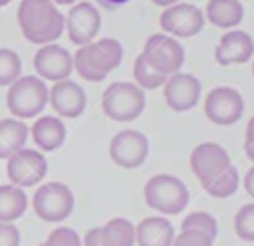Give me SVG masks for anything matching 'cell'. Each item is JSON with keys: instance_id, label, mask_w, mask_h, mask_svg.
<instances>
[{"instance_id": "6da1fadb", "label": "cell", "mask_w": 254, "mask_h": 246, "mask_svg": "<svg viewBox=\"0 0 254 246\" xmlns=\"http://www.w3.org/2000/svg\"><path fill=\"white\" fill-rule=\"evenodd\" d=\"M16 16L22 36L38 46L54 44L65 30V16L52 0H22Z\"/></svg>"}, {"instance_id": "7a4b0ae2", "label": "cell", "mask_w": 254, "mask_h": 246, "mask_svg": "<svg viewBox=\"0 0 254 246\" xmlns=\"http://www.w3.org/2000/svg\"><path fill=\"white\" fill-rule=\"evenodd\" d=\"M123 60V46L115 38L93 40L87 46L77 48L73 54V69L85 81H101L109 71H113Z\"/></svg>"}, {"instance_id": "3957f363", "label": "cell", "mask_w": 254, "mask_h": 246, "mask_svg": "<svg viewBox=\"0 0 254 246\" xmlns=\"http://www.w3.org/2000/svg\"><path fill=\"white\" fill-rule=\"evenodd\" d=\"M143 196L149 208H155L161 214H179L189 204V188L175 175H155L145 183Z\"/></svg>"}, {"instance_id": "277c9868", "label": "cell", "mask_w": 254, "mask_h": 246, "mask_svg": "<svg viewBox=\"0 0 254 246\" xmlns=\"http://www.w3.org/2000/svg\"><path fill=\"white\" fill-rule=\"evenodd\" d=\"M101 109L113 121H135L145 109V93L133 81H115L103 91Z\"/></svg>"}, {"instance_id": "5b68a950", "label": "cell", "mask_w": 254, "mask_h": 246, "mask_svg": "<svg viewBox=\"0 0 254 246\" xmlns=\"http://www.w3.org/2000/svg\"><path fill=\"white\" fill-rule=\"evenodd\" d=\"M48 103V87L36 75H20L6 93V107L16 119H30L42 113Z\"/></svg>"}, {"instance_id": "8992f818", "label": "cell", "mask_w": 254, "mask_h": 246, "mask_svg": "<svg viewBox=\"0 0 254 246\" xmlns=\"http://www.w3.org/2000/svg\"><path fill=\"white\" fill-rule=\"evenodd\" d=\"M73 192L65 183H44L34 192L32 208L36 216L44 222H64L73 212Z\"/></svg>"}, {"instance_id": "52a82bcc", "label": "cell", "mask_w": 254, "mask_h": 246, "mask_svg": "<svg viewBox=\"0 0 254 246\" xmlns=\"http://www.w3.org/2000/svg\"><path fill=\"white\" fill-rule=\"evenodd\" d=\"M141 56L155 71L167 77L173 73H179L185 63L183 46L177 42V38L167 36V34H153L151 38H147Z\"/></svg>"}, {"instance_id": "ba28073f", "label": "cell", "mask_w": 254, "mask_h": 246, "mask_svg": "<svg viewBox=\"0 0 254 246\" xmlns=\"http://www.w3.org/2000/svg\"><path fill=\"white\" fill-rule=\"evenodd\" d=\"M189 161H190V171L194 173V177L198 179L202 188H206L216 177H220L232 165L228 151L222 145L212 143V141L196 145L192 149Z\"/></svg>"}, {"instance_id": "9c48e42d", "label": "cell", "mask_w": 254, "mask_h": 246, "mask_svg": "<svg viewBox=\"0 0 254 246\" xmlns=\"http://www.w3.org/2000/svg\"><path fill=\"white\" fill-rule=\"evenodd\" d=\"M48 173L46 157L36 149H20L6 161V175L10 184L28 188L36 186Z\"/></svg>"}, {"instance_id": "30bf717a", "label": "cell", "mask_w": 254, "mask_h": 246, "mask_svg": "<svg viewBox=\"0 0 254 246\" xmlns=\"http://www.w3.org/2000/svg\"><path fill=\"white\" fill-rule=\"evenodd\" d=\"M109 157L121 169H137L149 157V141L137 129H123L109 143Z\"/></svg>"}, {"instance_id": "8fae6325", "label": "cell", "mask_w": 254, "mask_h": 246, "mask_svg": "<svg viewBox=\"0 0 254 246\" xmlns=\"http://www.w3.org/2000/svg\"><path fill=\"white\" fill-rule=\"evenodd\" d=\"M244 113V99L234 87H214L206 93L204 115L214 125H234Z\"/></svg>"}, {"instance_id": "7c38bea8", "label": "cell", "mask_w": 254, "mask_h": 246, "mask_svg": "<svg viewBox=\"0 0 254 246\" xmlns=\"http://www.w3.org/2000/svg\"><path fill=\"white\" fill-rule=\"evenodd\" d=\"M159 26L163 34H173L175 38H192L204 26V14L200 8L189 2H179L163 10L159 18Z\"/></svg>"}, {"instance_id": "4fadbf2b", "label": "cell", "mask_w": 254, "mask_h": 246, "mask_svg": "<svg viewBox=\"0 0 254 246\" xmlns=\"http://www.w3.org/2000/svg\"><path fill=\"white\" fill-rule=\"evenodd\" d=\"M101 28V14L91 2H77L65 16L67 38L75 46H87L95 40Z\"/></svg>"}, {"instance_id": "5bb4252c", "label": "cell", "mask_w": 254, "mask_h": 246, "mask_svg": "<svg viewBox=\"0 0 254 246\" xmlns=\"http://www.w3.org/2000/svg\"><path fill=\"white\" fill-rule=\"evenodd\" d=\"M200 91H202V85L198 77H194L192 73H183V71L169 75L163 85L165 103L177 113L192 109L198 103Z\"/></svg>"}, {"instance_id": "9a60e30c", "label": "cell", "mask_w": 254, "mask_h": 246, "mask_svg": "<svg viewBox=\"0 0 254 246\" xmlns=\"http://www.w3.org/2000/svg\"><path fill=\"white\" fill-rule=\"evenodd\" d=\"M34 69L40 75V79H50L54 83L64 81L73 71V58L62 46H40L38 52L34 54Z\"/></svg>"}, {"instance_id": "2e32d148", "label": "cell", "mask_w": 254, "mask_h": 246, "mask_svg": "<svg viewBox=\"0 0 254 246\" xmlns=\"http://www.w3.org/2000/svg\"><path fill=\"white\" fill-rule=\"evenodd\" d=\"M48 103L60 117L75 119L85 111L87 97L81 85H77L71 79H64L56 81L52 89H48Z\"/></svg>"}, {"instance_id": "e0dca14e", "label": "cell", "mask_w": 254, "mask_h": 246, "mask_svg": "<svg viewBox=\"0 0 254 246\" xmlns=\"http://www.w3.org/2000/svg\"><path fill=\"white\" fill-rule=\"evenodd\" d=\"M254 54V40L244 30H228L222 34L216 50L214 60L220 65H238L246 63Z\"/></svg>"}, {"instance_id": "ac0fdd59", "label": "cell", "mask_w": 254, "mask_h": 246, "mask_svg": "<svg viewBox=\"0 0 254 246\" xmlns=\"http://www.w3.org/2000/svg\"><path fill=\"white\" fill-rule=\"evenodd\" d=\"M175 228L165 216H147L135 226L137 246H173Z\"/></svg>"}, {"instance_id": "d6986e66", "label": "cell", "mask_w": 254, "mask_h": 246, "mask_svg": "<svg viewBox=\"0 0 254 246\" xmlns=\"http://www.w3.org/2000/svg\"><path fill=\"white\" fill-rule=\"evenodd\" d=\"M30 135L40 151H56L65 141V125L56 115H42L30 127Z\"/></svg>"}, {"instance_id": "ffe728a7", "label": "cell", "mask_w": 254, "mask_h": 246, "mask_svg": "<svg viewBox=\"0 0 254 246\" xmlns=\"http://www.w3.org/2000/svg\"><path fill=\"white\" fill-rule=\"evenodd\" d=\"M202 14L216 28L232 30L242 22L244 8H242L240 0H208Z\"/></svg>"}, {"instance_id": "44dd1931", "label": "cell", "mask_w": 254, "mask_h": 246, "mask_svg": "<svg viewBox=\"0 0 254 246\" xmlns=\"http://www.w3.org/2000/svg\"><path fill=\"white\" fill-rule=\"evenodd\" d=\"M30 129L20 119H0V159H10L24 149Z\"/></svg>"}, {"instance_id": "7402d4cb", "label": "cell", "mask_w": 254, "mask_h": 246, "mask_svg": "<svg viewBox=\"0 0 254 246\" xmlns=\"http://www.w3.org/2000/svg\"><path fill=\"white\" fill-rule=\"evenodd\" d=\"M99 238L103 246H133L135 224L123 216H115L99 226Z\"/></svg>"}, {"instance_id": "603a6c76", "label": "cell", "mask_w": 254, "mask_h": 246, "mask_svg": "<svg viewBox=\"0 0 254 246\" xmlns=\"http://www.w3.org/2000/svg\"><path fill=\"white\" fill-rule=\"evenodd\" d=\"M28 196L24 188L14 184H0V222H14L24 216Z\"/></svg>"}, {"instance_id": "cb8c5ba5", "label": "cell", "mask_w": 254, "mask_h": 246, "mask_svg": "<svg viewBox=\"0 0 254 246\" xmlns=\"http://www.w3.org/2000/svg\"><path fill=\"white\" fill-rule=\"evenodd\" d=\"M133 77H135V85H139L141 89H157V87H163L165 81H167V75L155 71L143 56H137L135 58V63H133Z\"/></svg>"}, {"instance_id": "d4e9b609", "label": "cell", "mask_w": 254, "mask_h": 246, "mask_svg": "<svg viewBox=\"0 0 254 246\" xmlns=\"http://www.w3.org/2000/svg\"><path fill=\"white\" fill-rule=\"evenodd\" d=\"M238 184H240V175L236 171L234 165H230L220 177H216L204 190L214 196V198H226V196H232L236 190H238Z\"/></svg>"}, {"instance_id": "484cf974", "label": "cell", "mask_w": 254, "mask_h": 246, "mask_svg": "<svg viewBox=\"0 0 254 246\" xmlns=\"http://www.w3.org/2000/svg\"><path fill=\"white\" fill-rule=\"evenodd\" d=\"M22 73L20 56L14 50L0 48V87L12 85Z\"/></svg>"}, {"instance_id": "4316f807", "label": "cell", "mask_w": 254, "mask_h": 246, "mask_svg": "<svg viewBox=\"0 0 254 246\" xmlns=\"http://www.w3.org/2000/svg\"><path fill=\"white\" fill-rule=\"evenodd\" d=\"M187 228H192V230H200L204 234H208L212 240L216 238L218 234V222L212 214L204 212V210H194L190 214H187L183 218V224H181V230H187Z\"/></svg>"}, {"instance_id": "83f0119b", "label": "cell", "mask_w": 254, "mask_h": 246, "mask_svg": "<svg viewBox=\"0 0 254 246\" xmlns=\"http://www.w3.org/2000/svg\"><path fill=\"white\" fill-rule=\"evenodd\" d=\"M234 232L244 242H254V202L240 206L234 214Z\"/></svg>"}, {"instance_id": "f1b7e54d", "label": "cell", "mask_w": 254, "mask_h": 246, "mask_svg": "<svg viewBox=\"0 0 254 246\" xmlns=\"http://www.w3.org/2000/svg\"><path fill=\"white\" fill-rule=\"evenodd\" d=\"M44 246H81V238L73 228L58 226L48 234Z\"/></svg>"}, {"instance_id": "f546056e", "label": "cell", "mask_w": 254, "mask_h": 246, "mask_svg": "<svg viewBox=\"0 0 254 246\" xmlns=\"http://www.w3.org/2000/svg\"><path fill=\"white\" fill-rule=\"evenodd\" d=\"M214 240L200 232V230H192V228H187V230H181L175 240H173V246H212Z\"/></svg>"}, {"instance_id": "4dcf8cb0", "label": "cell", "mask_w": 254, "mask_h": 246, "mask_svg": "<svg viewBox=\"0 0 254 246\" xmlns=\"http://www.w3.org/2000/svg\"><path fill=\"white\" fill-rule=\"evenodd\" d=\"M0 246H20V230L12 222H0Z\"/></svg>"}, {"instance_id": "1f68e13d", "label": "cell", "mask_w": 254, "mask_h": 246, "mask_svg": "<svg viewBox=\"0 0 254 246\" xmlns=\"http://www.w3.org/2000/svg\"><path fill=\"white\" fill-rule=\"evenodd\" d=\"M81 246H103L101 244V238H99V228H91L85 232L83 240H81Z\"/></svg>"}, {"instance_id": "d6a6232c", "label": "cell", "mask_w": 254, "mask_h": 246, "mask_svg": "<svg viewBox=\"0 0 254 246\" xmlns=\"http://www.w3.org/2000/svg\"><path fill=\"white\" fill-rule=\"evenodd\" d=\"M242 184H244V190H246V192H248V194L254 198V167H250V169L246 171Z\"/></svg>"}, {"instance_id": "836d02e7", "label": "cell", "mask_w": 254, "mask_h": 246, "mask_svg": "<svg viewBox=\"0 0 254 246\" xmlns=\"http://www.w3.org/2000/svg\"><path fill=\"white\" fill-rule=\"evenodd\" d=\"M250 141H254V115L246 123V133H244V143H250Z\"/></svg>"}, {"instance_id": "e575fe53", "label": "cell", "mask_w": 254, "mask_h": 246, "mask_svg": "<svg viewBox=\"0 0 254 246\" xmlns=\"http://www.w3.org/2000/svg\"><path fill=\"white\" fill-rule=\"evenodd\" d=\"M101 6H105V8H117V6H121V4H127L129 0H97Z\"/></svg>"}, {"instance_id": "d590c367", "label": "cell", "mask_w": 254, "mask_h": 246, "mask_svg": "<svg viewBox=\"0 0 254 246\" xmlns=\"http://www.w3.org/2000/svg\"><path fill=\"white\" fill-rule=\"evenodd\" d=\"M244 153H246V157L254 163V141H250V143H244Z\"/></svg>"}, {"instance_id": "8d00e7d4", "label": "cell", "mask_w": 254, "mask_h": 246, "mask_svg": "<svg viewBox=\"0 0 254 246\" xmlns=\"http://www.w3.org/2000/svg\"><path fill=\"white\" fill-rule=\"evenodd\" d=\"M153 4H157V6H163V8H169V6H173V4H179L181 0H151Z\"/></svg>"}, {"instance_id": "74e56055", "label": "cell", "mask_w": 254, "mask_h": 246, "mask_svg": "<svg viewBox=\"0 0 254 246\" xmlns=\"http://www.w3.org/2000/svg\"><path fill=\"white\" fill-rule=\"evenodd\" d=\"M54 4H73V2H77V0H52Z\"/></svg>"}, {"instance_id": "f35d334b", "label": "cell", "mask_w": 254, "mask_h": 246, "mask_svg": "<svg viewBox=\"0 0 254 246\" xmlns=\"http://www.w3.org/2000/svg\"><path fill=\"white\" fill-rule=\"evenodd\" d=\"M12 0H0V6H6V4H10Z\"/></svg>"}, {"instance_id": "ab89813d", "label": "cell", "mask_w": 254, "mask_h": 246, "mask_svg": "<svg viewBox=\"0 0 254 246\" xmlns=\"http://www.w3.org/2000/svg\"><path fill=\"white\" fill-rule=\"evenodd\" d=\"M252 73H254V62H252Z\"/></svg>"}, {"instance_id": "60d3db41", "label": "cell", "mask_w": 254, "mask_h": 246, "mask_svg": "<svg viewBox=\"0 0 254 246\" xmlns=\"http://www.w3.org/2000/svg\"><path fill=\"white\" fill-rule=\"evenodd\" d=\"M40 246H44V244H40Z\"/></svg>"}]
</instances>
